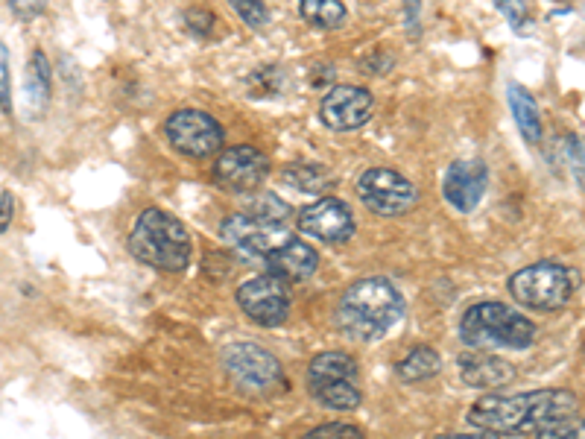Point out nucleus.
Masks as SVG:
<instances>
[{
    "mask_svg": "<svg viewBox=\"0 0 585 439\" xmlns=\"http://www.w3.org/2000/svg\"><path fill=\"white\" fill-rule=\"evenodd\" d=\"M460 340L471 349H530L536 340V325L521 311L504 302L471 305L460 320Z\"/></svg>",
    "mask_w": 585,
    "mask_h": 439,
    "instance_id": "nucleus-4",
    "label": "nucleus"
},
{
    "mask_svg": "<svg viewBox=\"0 0 585 439\" xmlns=\"http://www.w3.org/2000/svg\"><path fill=\"white\" fill-rule=\"evenodd\" d=\"M439 369H442V358H439V352L430 349V346L413 349L407 358H401L398 360V366H395V372H398V378H401L404 384L428 381V378H433Z\"/></svg>",
    "mask_w": 585,
    "mask_h": 439,
    "instance_id": "nucleus-20",
    "label": "nucleus"
},
{
    "mask_svg": "<svg viewBox=\"0 0 585 439\" xmlns=\"http://www.w3.org/2000/svg\"><path fill=\"white\" fill-rule=\"evenodd\" d=\"M284 182L293 185L302 194H316L319 197V194H325L331 188L334 179L322 167H313V164H290V167H284Z\"/></svg>",
    "mask_w": 585,
    "mask_h": 439,
    "instance_id": "nucleus-24",
    "label": "nucleus"
},
{
    "mask_svg": "<svg viewBox=\"0 0 585 439\" xmlns=\"http://www.w3.org/2000/svg\"><path fill=\"white\" fill-rule=\"evenodd\" d=\"M129 252L153 270L182 273L191 264V235L173 214L161 208H147L132 226Z\"/></svg>",
    "mask_w": 585,
    "mask_h": 439,
    "instance_id": "nucleus-3",
    "label": "nucleus"
},
{
    "mask_svg": "<svg viewBox=\"0 0 585 439\" xmlns=\"http://www.w3.org/2000/svg\"><path fill=\"white\" fill-rule=\"evenodd\" d=\"M24 94H27V109H30V118H41L50 106V94H53V68L44 56V50H33L30 56V65H27V85H24Z\"/></svg>",
    "mask_w": 585,
    "mask_h": 439,
    "instance_id": "nucleus-18",
    "label": "nucleus"
},
{
    "mask_svg": "<svg viewBox=\"0 0 585 439\" xmlns=\"http://www.w3.org/2000/svg\"><path fill=\"white\" fill-rule=\"evenodd\" d=\"M311 387V396L316 401H322L325 407L331 410H354L360 407V390H357V381L351 378H331V381H308Z\"/></svg>",
    "mask_w": 585,
    "mask_h": 439,
    "instance_id": "nucleus-19",
    "label": "nucleus"
},
{
    "mask_svg": "<svg viewBox=\"0 0 585 439\" xmlns=\"http://www.w3.org/2000/svg\"><path fill=\"white\" fill-rule=\"evenodd\" d=\"M185 24H188V30H191L194 36L205 39V36L214 33L217 18H214V12H208V9H191V12L185 15Z\"/></svg>",
    "mask_w": 585,
    "mask_h": 439,
    "instance_id": "nucleus-30",
    "label": "nucleus"
},
{
    "mask_svg": "<svg viewBox=\"0 0 585 439\" xmlns=\"http://www.w3.org/2000/svg\"><path fill=\"white\" fill-rule=\"evenodd\" d=\"M308 437H363V431L357 425L331 422V425H319V428L308 431Z\"/></svg>",
    "mask_w": 585,
    "mask_h": 439,
    "instance_id": "nucleus-31",
    "label": "nucleus"
},
{
    "mask_svg": "<svg viewBox=\"0 0 585 439\" xmlns=\"http://www.w3.org/2000/svg\"><path fill=\"white\" fill-rule=\"evenodd\" d=\"M357 375H360L357 360L346 352H322L311 360V369H308V381H331V378L357 381Z\"/></svg>",
    "mask_w": 585,
    "mask_h": 439,
    "instance_id": "nucleus-22",
    "label": "nucleus"
},
{
    "mask_svg": "<svg viewBox=\"0 0 585 439\" xmlns=\"http://www.w3.org/2000/svg\"><path fill=\"white\" fill-rule=\"evenodd\" d=\"M580 273L556 261H536L509 279V293L530 311H562L580 290Z\"/></svg>",
    "mask_w": 585,
    "mask_h": 439,
    "instance_id": "nucleus-5",
    "label": "nucleus"
},
{
    "mask_svg": "<svg viewBox=\"0 0 585 439\" xmlns=\"http://www.w3.org/2000/svg\"><path fill=\"white\" fill-rule=\"evenodd\" d=\"M232 6L246 27L261 30V27H267V24H270V9H267V3H264V0H232Z\"/></svg>",
    "mask_w": 585,
    "mask_h": 439,
    "instance_id": "nucleus-27",
    "label": "nucleus"
},
{
    "mask_svg": "<svg viewBox=\"0 0 585 439\" xmlns=\"http://www.w3.org/2000/svg\"><path fill=\"white\" fill-rule=\"evenodd\" d=\"M9 6L21 21H33L44 12V0H9Z\"/></svg>",
    "mask_w": 585,
    "mask_h": 439,
    "instance_id": "nucleus-32",
    "label": "nucleus"
},
{
    "mask_svg": "<svg viewBox=\"0 0 585 439\" xmlns=\"http://www.w3.org/2000/svg\"><path fill=\"white\" fill-rule=\"evenodd\" d=\"M580 401L571 390H533L518 396L489 393L468 410V425L483 437H536L539 428L577 413Z\"/></svg>",
    "mask_w": 585,
    "mask_h": 439,
    "instance_id": "nucleus-1",
    "label": "nucleus"
},
{
    "mask_svg": "<svg viewBox=\"0 0 585 439\" xmlns=\"http://www.w3.org/2000/svg\"><path fill=\"white\" fill-rule=\"evenodd\" d=\"M495 6L504 12L509 27L515 33H527L530 30V12H527V0H495Z\"/></svg>",
    "mask_w": 585,
    "mask_h": 439,
    "instance_id": "nucleus-28",
    "label": "nucleus"
},
{
    "mask_svg": "<svg viewBox=\"0 0 585 439\" xmlns=\"http://www.w3.org/2000/svg\"><path fill=\"white\" fill-rule=\"evenodd\" d=\"M167 141L176 153L188 156V159H208L217 156L223 150V126L220 120L211 118L208 112L199 109H179L173 112L164 123Z\"/></svg>",
    "mask_w": 585,
    "mask_h": 439,
    "instance_id": "nucleus-8",
    "label": "nucleus"
},
{
    "mask_svg": "<svg viewBox=\"0 0 585 439\" xmlns=\"http://www.w3.org/2000/svg\"><path fill=\"white\" fill-rule=\"evenodd\" d=\"M220 360L229 378L246 393H270L275 387H284L281 363L258 343H229Z\"/></svg>",
    "mask_w": 585,
    "mask_h": 439,
    "instance_id": "nucleus-7",
    "label": "nucleus"
},
{
    "mask_svg": "<svg viewBox=\"0 0 585 439\" xmlns=\"http://www.w3.org/2000/svg\"><path fill=\"white\" fill-rule=\"evenodd\" d=\"M360 68L369 71V74H387L392 68V59L387 53H375V56H366V59L360 62Z\"/></svg>",
    "mask_w": 585,
    "mask_h": 439,
    "instance_id": "nucleus-34",
    "label": "nucleus"
},
{
    "mask_svg": "<svg viewBox=\"0 0 585 439\" xmlns=\"http://www.w3.org/2000/svg\"><path fill=\"white\" fill-rule=\"evenodd\" d=\"M299 12L316 30H337L346 24L343 0H299Z\"/></svg>",
    "mask_w": 585,
    "mask_h": 439,
    "instance_id": "nucleus-23",
    "label": "nucleus"
},
{
    "mask_svg": "<svg viewBox=\"0 0 585 439\" xmlns=\"http://www.w3.org/2000/svg\"><path fill=\"white\" fill-rule=\"evenodd\" d=\"M486 185H489V167L483 159H460L454 161L445 173V182H442V194L448 205L460 214L474 211L483 194H486Z\"/></svg>",
    "mask_w": 585,
    "mask_h": 439,
    "instance_id": "nucleus-13",
    "label": "nucleus"
},
{
    "mask_svg": "<svg viewBox=\"0 0 585 439\" xmlns=\"http://www.w3.org/2000/svg\"><path fill=\"white\" fill-rule=\"evenodd\" d=\"M296 226L302 235L322 243H346L357 229L351 208L337 197H319L311 205H305L296 217Z\"/></svg>",
    "mask_w": 585,
    "mask_h": 439,
    "instance_id": "nucleus-11",
    "label": "nucleus"
},
{
    "mask_svg": "<svg viewBox=\"0 0 585 439\" xmlns=\"http://www.w3.org/2000/svg\"><path fill=\"white\" fill-rule=\"evenodd\" d=\"M240 311L264 328H278L290 317V293L281 276H258L237 287Z\"/></svg>",
    "mask_w": 585,
    "mask_h": 439,
    "instance_id": "nucleus-9",
    "label": "nucleus"
},
{
    "mask_svg": "<svg viewBox=\"0 0 585 439\" xmlns=\"http://www.w3.org/2000/svg\"><path fill=\"white\" fill-rule=\"evenodd\" d=\"M270 173V159L255 150V147H229L223 150V156L214 164V176L223 188H229L234 194H249V191H258L261 182L267 179Z\"/></svg>",
    "mask_w": 585,
    "mask_h": 439,
    "instance_id": "nucleus-12",
    "label": "nucleus"
},
{
    "mask_svg": "<svg viewBox=\"0 0 585 439\" xmlns=\"http://www.w3.org/2000/svg\"><path fill=\"white\" fill-rule=\"evenodd\" d=\"M404 314V296L392 281L372 276L351 284L337 305L340 331L357 343H375L390 334Z\"/></svg>",
    "mask_w": 585,
    "mask_h": 439,
    "instance_id": "nucleus-2",
    "label": "nucleus"
},
{
    "mask_svg": "<svg viewBox=\"0 0 585 439\" xmlns=\"http://www.w3.org/2000/svg\"><path fill=\"white\" fill-rule=\"evenodd\" d=\"M539 439H585V419L571 413V416H559L553 422H547L539 428Z\"/></svg>",
    "mask_w": 585,
    "mask_h": 439,
    "instance_id": "nucleus-25",
    "label": "nucleus"
},
{
    "mask_svg": "<svg viewBox=\"0 0 585 439\" xmlns=\"http://www.w3.org/2000/svg\"><path fill=\"white\" fill-rule=\"evenodd\" d=\"M0 112L12 115V77H9V50L0 41Z\"/></svg>",
    "mask_w": 585,
    "mask_h": 439,
    "instance_id": "nucleus-29",
    "label": "nucleus"
},
{
    "mask_svg": "<svg viewBox=\"0 0 585 439\" xmlns=\"http://www.w3.org/2000/svg\"><path fill=\"white\" fill-rule=\"evenodd\" d=\"M264 261H267L273 276H281V279L287 281L311 279L313 273H316V267H319L316 249L302 238H293V235H287V238L281 240Z\"/></svg>",
    "mask_w": 585,
    "mask_h": 439,
    "instance_id": "nucleus-15",
    "label": "nucleus"
},
{
    "mask_svg": "<svg viewBox=\"0 0 585 439\" xmlns=\"http://www.w3.org/2000/svg\"><path fill=\"white\" fill-rule=\"evenodd\" d=\"M354 191L363 200V205L378 217H401L419 202L416 185L390 167H372V170L360 173Z\"/></svg>",
    "mask_w": 585,
    "mask_h": 439,
    "instance_id": "nucleus-6",
    "label": "nucleus"
},
{
    "mask_svg": "<svg viewBox=\"0 0 585 439\" xmlns=\"http://www.w3.org/2000/svg\"><path fill=\"white\" fill-rule=\"evenodd\" d=\"M419 9H422V0H404V24L410 30L413 39H419L422 27H419Z\"/></svg>",
    "mask_w": 585,
    "mask_h": 439,
    "instance_id": "nucleus-33",
    "label": "nucleus"
},
{
    "mask_svg": "<svg viewBox=\"0 0 585 439\" xmlns=\"http://www.w3.org/2000/svg\"><path fill=\"white\" fill-rule=\"evenodd\" d=\"M246 205H243V214L261 220V223H273V226H284L290 217H293V208L287 202L281 200L278 194H270V191H261V194H252L246 197Z\"/></svg>",
    "mask_w": 585,
    "mask_h": 439,
    "instance_id": "nucleus-21",
    "label": "nucleus"
},
{
    "mask_svg": "<svg viewBox=\"0 0 585 439\" xmlns=\"http://www.w3.org/2000/svg\"><path fill=\"white\" fill-rule=\"evenodd\" d=\"M375 115V100L366 88L360 85H337L322 97L319 103V118L334 132H354L366 126Z\"/></svg>",
    "mask_w": 585,
    "mask_h": 439,
    "instance_id": "nucleus-10",
    "label": "nucleus"
},
{
    "mask_svg": "<svg viewBox=\"0 0 585 439\" xmlns=\"http://www.w3.org/2000/svg\"><path fill=\"white\" fill-rule=\"evenodd\" d=\"M460 378L474 390H504L515 381V366L489 355L486 349H477L460 358Z\"/></svg>",
    "mask_w": 585,
    "mask_h": 439,
    "instance_id": "nucleus-16",
    "label": "nucleus"
},
{
    "mask_svg": "<svg viewBox=\"0 0 585 439\" xmlns=\"http://www.w3.org/2000/svg\"><path fill=\"white\" fill-rule=\"evenodd\" d=\"M562 156L568 161L571 173H574V182L580 185V191L585 194V141L580 135H565L562 138Z\"/></svg>",
    "mask_w": 585,
    "mask_h": 439,
    "instance_id": "nucleus-26",
    "label": "nucleus"
},
{
    "mask_svg": "<svg viewBox=\"0 0 585 439\" xmlns=\"http://www.w3.org/2000/svg\"><path fill=\"white\" fill-rule=\"evenodd\" d=\"M220 235H223V240H226L229 246L246 252V255H252V258H267L290 232H287V226L261 223V220H255V217H249V214L240 211V214H232V217L223 223Z\"/></svg>",
    "mask_w": 585,
    "mask_h": 439,
    "instance_id": "nucleus-14",
    "label": "nucleus"
},
{
    "mask_svg": "<svg viewBox=\"0 0 585 439\" xmlns=\"http://www.w3.org/2000/svg\"><path fill=\"white\" fill-rule=\"evenodd\" d=\"M12 217H15V197L3 194L0 197V235L12 226Z\"/></svg>",
    "mask_w": 585,
    "mask_h": 439,
    "instance_id": "nucleus-35",
    "label": "nucleus"
},
{
    "mask_svg": "<svg viewBox=\"0 0 585 439\" xmlns=\"http://www.w3.org/2000/svg\"><path fill=\"white\" fill-rule=\"evenodd\" d=\"M507 100L509 109H512V118L518 123V132L524 135V141H527V144H539L542 135H545V123H542V112H539L536 97H533L524 85L509 82Z\"/></svg>",
    "mask_w": 585,
    "mask_h": 439,
    "instance_id": "nucleus-17",
    "label": "nucleus"
}]
</instances>
